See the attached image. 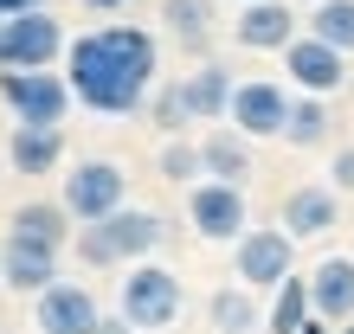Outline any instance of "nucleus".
<instances>
[{
	"instance_id": "b1692460",
	"label": "nucleus",
	"mask_w": 354,
	"mask_h": 334,
	"mask_svg": "<svg viewBox=\"0 0 354 334\" xmlns=\"http://www.w3.org/2000/svg\"><path fill=\"white\" fill-rule=\"evenodd\" d=\"M277 135L290 141V148H316V141H328V103L322 97H290Z\"/></svg>"
},
{
	"instance_id": "6e6552de",
	"label": "nucleus",
	"mask_w": 354,
	"mask_h": 334,
	"mask_svg": "<svg viewBox=\"0 0 354 334\" xmlns=\"http://www.w3.org/2000/svg\"><path fill=\"white\" fill-rule=\"evenodd\" d=\"M187 219H194V232L206 244H232L245 225H252V213H245V186H232V180H194V186H187Z\"/></svg>"
},
{
	"instance_id": "7ed1b4c3",
	"label": "nucleus",
	"mask_w": 354,
	"mask_h": 334,
	"mask_svg": "<svg viewBox=\"0 0 354 334\" xmlns=\"http://www.w3.org/2000/svg\"><path fill=\"white\" fill-rule=\"evenodd\" d=\"M65 19L52 7H26V13H0V71H46L65 58Z\"/></svg>"
},
{
	"instance_id": "c85d7f7f",
	"label": "nucleus",
	"mask_w": 354,
	"mask_h": 334,
	"mask_svg": "<svg viewBox=\"0 0 354 334\" xmlns=\"http://www.w3.org/2000/svg\"><path fill=\"white\" fill-rule=\"evenodd\" d=\"M91 13H122V7H136V0H84Z\"/></svg>"
},
{
	"instance_id": "473e14b6",
	"label": "nucleus",
	"mask_w": 354,
	"mask_h": 334,
	"mask_svg": "<svg viewBox=\"0 0 354 334\" xmlns=\"http://www.w3.org/2000/svg\"><path fill=\"white\" fill-rule=\"evenodd\" d=\"M290 7H297V0H290Z\"/></svg>"
},
{
	"instance_id": "aec40b11",
	"label": "nucleus",
	"mask_w": 354,
	"mask_h": 334,
	"mask_svg": "<svg viewBox=\"0 0 354 334\" xmlns=\"http://www.w3.org/2000/svg\"><path fill=\"white\" fill-rule=\"evenodd\" d=\"M303 32L322 39V46H335V52H354V0H309Z\"/></svg>"
},
{
	"instance_id": "9d476101",
	"label": "nucleus",
	"mask_w": 354,
	"mask_h": 334,
	"mask_svg": "<svg viewBox=\"0 0 354 334\" xmlns=\"http://www.w3.org/2000/svg\"><path fill=\"white\" fill-rule=\"evenodd\" d=\"M283 110H290V90H283V84H270V77H245V84H232L225 122H232L245 141H264V135H277V129H283Z\"/></svg>"
},
{
	"instance_id": "412c9836",
	"label": "nucleus",
	"mask_w": 354,
	"mask_h": 334,
	"mask_svg": "<svg viewBox=\"0 0 354 334\" xmlns=\"http://www.w3.org/2000/svg\"><path fill=\"white\" fill-rule=\"evenodd\" d=\"M206 322H213L219 334H258L264 328V308L252 302V289H213V302H206Z\"/></svg>"
},
{
	"instance_id": "5701e85b",
	"label": "nucleus",
	"mask_w": 354,
	"mask_h": 334,
	"mask_svg": "<svg viewBox=\"0 0 354 334\" xmlns=\"http://www.w3.org/2000/svg\"><path fill=\"white\" fill-rule=\"evenodd\" d=\"M309 322V283L290 270V277L270 289V308H264V334H297Z\"/></svg>"
},
{
	"instance_id": "393cba45",
	"label": "nucleus",
	"mask_w": 354,
	"mask_h": 334,
	"mask_svg": "<svg viewBox=\"0 0 354 334\" xmlns=\"http://www.w3.org/2000/svg\"><path fill=\"white\" fill-rule=\"evenodd\" d=\"M142 110H149V122L161 135H180L187 129V103H180V77L174 84H161V90H149V103H142Z\"/></svg>"
},
{
	"instance_id": "f8f14e48",
	"label": "nucleus",
	"mask_w": 354,
	"mask_h": 334,
	"mask_svg": "<svg viewBox=\"0 0 354 334\" xmlns=\"http://www.w3.org/2000/svg\"><path fill=\"white\" fill-rule=\"evenodd\" d=\"M32 302H39V308H32V328H39V334H91L97 315H103L84 283H46Z\"/></svg>"
},
{
	"instance_id": "ddd939ff",
	"label": "nucleus",
	"mask_w": 354,
	"mask_h": 334,
	"mask_svg": "<svg viewBox=\"0 0 354 334\" xmlns=\"http://www.w3.org/2000/svg\"><path fill=\"white\" fill-rule=\"evenodd\" d=\"M7 161H13V174H58V161H65V129L58 122H13V135H7Z\"/></svg>"
},
{
	"instance_id": "f257e3e1",
	"label": "nucleus",
	"mask_w": 354,
	"mask_h": 334,
	"mask_svg": "<svg viewBox=\"0 0 354 334\" xmlns=\"http://www.w3.org/2000/svg\"><path fill=\"white\" fill-rule=\"evenodd\" d=\"M155 71H161L155 32L129 26V19H110V26H91V32L65 39L71 103H84L91 116H136L155 90Z\"/></svg>"
},
{
	"instance_id": "39448f33",
	"label": "nucleus",
	"mask_w": 354,
	"mask_h": 334,
	"mask_svg": "<svg viewBox=\"0 0 354 334\" xmlns=\"http://www.w3.org/2000/svg\"><path fill=\"white\" fill-rule=\"evenodd\" d=\"M0 103L13 122H65L71 116V84L65 71H0Z\"/></svg>"
},
{
	"instance_id": "20e7f679",
	"label": "nucleus",
	"mask_w": 354,
	"mask_h": 334,
	"mask_svg": "<svg viewBox=\"0 0 354 334\" xmlns=\"http://www.w3.org/2000/svg\"><path fill=\"white\" fill-rule=\"evenodd\" d=\"M174 315H180V277L168 264L136 257L129 277H122V322L129 328H168Z\"/></svg>"
},
{
	"instance_id": "a211bd4d",
	"label": "nucleus",
	"mask_w": 354,
	"mask_h": 334,
	"mask_svg": "<svg viewBox=\"0 0 354 334\" xmlns=\"http://www.w3.org/2000/svg\"><path fill=\"white\" fill-rule=\"evenodd\" d=\"M200 180L245 186V180H252V141H245L239 129H213V135L200 141Z\"/></svg>"
},
{
	"instance_id": "bb28decb",
	"label": "nucleus",
	"mask_w": 354,
	"mask_h": 334,
	"mask_svg": "<svg viewBox=\"0 0 354 334\" xmlns=\"http://www.w3.org/2000/svg\"><path fill=\"white\" fill-rule=\"evenodd\" d=\"M328 186H335V193H354V148L335 155V167H328Z\"/></svg>"
},
{
	"instance_id": "6ab92c4d",
	"label": "nucleus",
	"mask_w": 354,
	"mask_h": 334,
	"mask_svg": "<svg viewBox=\"0 0 354 334\" xmlns=\"http://www.w3.org/2000/svg\"><path fill=\"white\" fill-rule=\"evenodd\" d=\"M7 232H13V238H32V244L65 250V244H71V213H65L58 199H26V206H13Z\"/></svg>"
},
{
	"instance_id": "c756f323",
	"label": "nucleus",
	"mask_w": 354,
	"mask_h": 334,
	"mask_svg": "<svg viewBox=\"0 0 354 334\" xmlns=\"http://www.w3.org/2000/svg\"><path fill=\"white\" fill-rule=\"evenodd\" d=\"M26 7H46V0H0V13H26Z\"/></svg>"
},
{
	"instance_id": "423d86ee",
	"label": "nucleus",
	"mask_w": 354,
	"mask_h": 334,
	"mask_svg": "<svg viewBox=\"0 0 354 334\" xmlns=\"http://www.w3.org/2000/svg\"><path fill=\"white\" fill-rule=\"evenodd\" d=\"M232 264H239V283L245 289H277L297 264V238L283 225H245L232 238Z\"/></svg>"
},
{
	"instance_id": "f03ea898",
	"label": "nucleus",
	"mask_w": 354,
	"mask_h": 334,
	"mask_svg": "<svg viewBox=\"0 0 354 334\" xmlns=\"http://www.w3.org/2000/svg\"><path fill=\"white\" fill-rule=\"evenodd\" d=\"M168 238V225H161L155 213H142V206L122 199L116 213H103L91 225H77V257H84L91 270H110V264H136V257H149V250Z\"/></svg>"
},
{
	"instance_id": "cd10ccee",
	"label": "nucleus",
	"mask_w": 354,
	"mask_h": 334,
	"mask_svg": "<svg viewBox=\"0 0 354 334\" xmlns=\"http://www.w3.org/2000/svg\"><path fill=\"white\" fill-rule=\"evenodd\" d=\"M91 334H136V328L122 322V315H97V328H91Z\"/></svg>"
},
{
	"instance_id": "7c9ffc66",
	"label": "nucleus",
	"mask_w": 354,
	"mask_h": 334,
	"mask_svg": "<svg viewBox=\"0 0 354 334\" xmlns=\"http://www.w3.org/2000/svg\"><path fill=\"white\" fill-rule=\"evenodd\" d=\"M232 7H245V0H232Z\"/></svg>"
},
{
	"instance_id": "4468645a",
	"label": "nucleus",
	"mask_w": 354,
	"mask_h": 334,
	"mask_svg": "<svg viewBox=\"0 0 354 334\" xmlns=\"http://www.w3.org/2000/svg\"><path fill=\"white\" fill-rule=\"evenodd\" d=\"M0 283L19 289V296H39L46 283H58V250L7 232V244H0Z\"/></svg>"
},
{
	"instance_id": "a878e982",
	"label": "nucleus",
	"mask_w": 354,
	"mask_h": 334,
	"mask_svg": "<svg viewBox=\"0 0 354 334\" xmlns=\"http://www.w3.org/2000/svg\"><path fill=\"white\" fill-rule=\"evenodd\" d=\"M161 180L194 186L200 180V141H168V148H161Z\"/></svg>"
},
{
	"instance_id": "2f4dec72",
	"label": "nucleus",
	"mask_w": 354,
	"mask_h": 334,
	"mask_svg": "<svg viewBox=\"0 0 354 334\" xmlns=\"http://www.w3.org/2000/svg\"><path fill=\"white\" fill-rule=\"evenodd\" d=\"M342 334H354V328H342Z\"/></svg>"
},
{
	"instance_id": "f3484780",
	"label": "nucleus",
	"mask_w": 354,
	"mask_h": 334,
	"mask_svg": "<svg viewBox=\"0 0 354 334\" xmlns=\"http://www.w3.org/2000/svg\"><path fill=\"white\" fill-rule=\"evenodd\" d=\"M180 103H187V122H225V103H232V71L219 58H206L180 77Z\"/></svg>"
},
{
	"instance_id": "0eeeda50",
	"label": "nucleus",
	"mask_w": 354,
	"mask_h": 334,
	"mask_svg": "<svg viewBox=\"0 0 354 334\" xmlns=\"http://www.w3.org/2000/svg\"><path fill=\"white\" fill-rule=\"evenodd\" d=\"M122 199H129V174H122L116 161H77L71 174H65V186H58V206H65L77 225L116 213Z\"/></svg>"
},
{
	"instance_id": "2eb2a0df",
	"label": "nucleus",
	"mask_w": 354,
	"mask_h": 334,
	"mask_svg": "<svg viewBox=\"0 0 354 334\" xmlns=\"http://www.w3.org/2000/svg\"><path fill=\"white\" fill-rule=\"evenodd\" d=\"M303 283H309V315L354 322V257H322Z\"/></svg>"
},
{
	"instance_id": "9b49d317",
	"label": "nucleus",
	"mask_w": 354,
	"mask_h": 334,
	"mask_svg": "<svg viewBox=\"0 0 354 334\" xmlns=\"http://www.w3.org/2000/svg\"><path fill=\"white\" fill-rule=\"evenodd\" d=\"M297 32H303V13L290 0H245L239 19H232V39L245 52H283Z\"/></svg>"
},
{
	"instance_id": "4be33fe9",
	"label": "nucleus",
	"mask_w": 354,
	"mask_h": 334,
	"mask_svg": "<svg viewBox=\"0 0 354 334\" xmlns=\"http://www.w3.org/2000/svg\"><path fill=\"white\" fill-rule=\"evenodd\" d=\"M161 26L187 52H206V39H213V0H161Z\"/></svg>"
},
{
	"instance_id": "dca6fc26",
	"label": "nucleus",
	"mask_w": 354,
	"mask_h": 334,
	"mask_svg": "<svg viewBox=\"0 0 354 334\" xmlns=\"http://www.w3.org/2000/svg\"><path fill=\"white\" fill-rule=\"evenodd\" d=\"M283 232L290 238H322V232H335V225H342V193H335V186H297V193H290L283 199Z\"/></svg>"
},
{
	"instance_id": "1a4fd4ad",
	"label": "nucleus",
	"mask_w": 354,
	"mask_h": 334,
	"mask_svg": "<svg viewBox=\"0 0 354 334\" xmlns=\"http://www.w3.org/2000/svg\"><path fill=\"white\" fill-rule=\"evenodd\" d=\"M283 77L297 84L303 97H335L342 84H348V52H335V46H322V39L297 32V39L283 46Z\"/></svg>"
}]
</instances>
